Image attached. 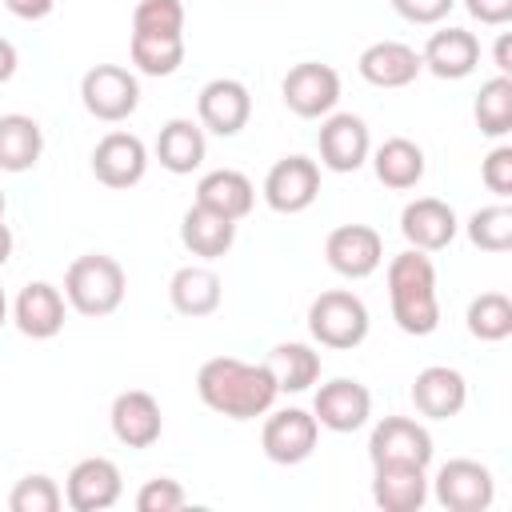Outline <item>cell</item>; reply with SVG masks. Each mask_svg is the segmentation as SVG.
<instances>
[{"instance_id": "obj_10", "label": "cell", "mask_w": 512, "mask_h": 512, "mask_svg": "<svg viewBox=\"0 0 512 512\" xmlns=\"http://www.w3.org/2000/svg\"><path fill=\"white\" fill-rule=\"evenodd\" d=\"M432 432L412 420V416H384L380 424H372L368 436V460L372 464H416L428 468L432 464Z\"/></svg>"}, {"instance_id": "obj_7", "label": "cell", "mask_w": 512, "mask_h": 512, "mask_svg": "<svg viewBox=\"0 0 512 512\" xmlns=\"http://www.w3.org/2000/svg\"><path fill=\"white\" fill-rule=\"evenodd\" d=\"M280 96H284L288 112H296L300 120H320L340 100V72L332 64H320V60H300L288 68Z\"/></svg>"}, {"instance_id": "obj_20", "label": "cell", "mask_w": 512, "mask_h": 512, "mask_svg": "<svg viewBox=\"0 0 512 512\" xmlns=\"http://www.w3.org/2000/svg\"><path fill=\"white\" fill-rule=\"evenodd\" d=\"M412 404L424 420H452L468 404V380L448 364H428L412 380Z\"/></svg>"}, {"instance_id": "obj_1", "label": "cell", "mask_w": 512, "mask_h": 512, "mask_svg": "<svg viewBox=\"0 0 512 512\" xmlns=\"http://www.w3.org/2000/svg\"><path fill=\"white\" fill-rule=\"evenodd\" d=\"M196 392H200L204 408H212L216 416H228V420H256L280 396L268 364H248L236 356L204 360L196 372Z\"/></svg>"}, {"instance_id": "obj_5", "label": "cell", "mask_w": 512, "mask_h": 512, "mask_svg": "<svg viewBox=\"0 0 512 512\" xmlns=\"http://www.w3.org/2000/svg\"><path fill=\"white\" fill-rule=\"evenodd\" d=\"M428 492L448 512H488L496 500V476L488 464L456 456L436 468V476L428 480Z\"/></svg>"}, {"instance_id": "obj_32", "label": "cell", "mask_w": 512, "mask_h": 512, "mask_svg": "<svg viewBox=\"0 0 512 512\" xmlns=\"http://www.w3.org/2000/svg\"><path fill=\"white\" fill-rule=\"evenodd\" d=\"M464 324L480 344H500L512 336V300L504 292H480L468 304Z\"/></svg>"}, {"instance_id": "obj_45", "label": "cell", "mask_w": 512, "mask_h": 512, "mask_svg": "<svg viewBox=\"0 0 512 512\" xmlns=\"http://www.w3.org/2000/svg\"><path fill=\"white\" fill-rule=\"evenodd\" d=\"M8 324V296H4V288H0V328Z\"/></svg>"}, {"instance_id": "obj_29", "label": "cell", "mask_w": 512, "mask_h": 512, "mask_svg": "<svg viewBox=\"0 0 512 512\" xmlns=\"http://www.w3.org/2000/svg\"><path fill=\"white\" fill-rule=\"evenodd\" d=\"M44 156V132L32 116L8 112L0 116V172H28Z\"/></svg>"}, {"instance_id": "obj_28", "label": "cell", "mask_w": 512, "mask_h": 512, "mask_svg": "<svg viewBox=\"0 0 512 512\" xmlns=\"http://www.w3.org/2000/svg\"><path fill=\"white\" fill-rule=\"evenodd\" d=\"M196 204H204V208H212V212H220V216H228V220H244V216L252 212V204H256V188H252V180H248L244 172H236V168H216V172L200 176V184H196Z\"/></svg>"}, {"instance_id": "obj_25", "label": "cell", "mask_w": 512, "mask_h": 512, "mask_svg": "<svg viewBox=\"0 0 512 512\" xmlns=\"http://www.w3.org/2000/svg\"><path fill=\"white\" fill-rule=\"evenodd\" d=\"M220 296H224L220 276H216L212 268H204V264H184V268H176L172 280H168V300H172V308H176L180 316H188V320L212 316V312L220 308Z\"/></svg>"}, {"instance_id": "obj_35", "label": "cell", "mask_w": 512, "mask_h": 512, "mask_svg": "<svg viewBox=\"0 0 512 512\" xmlns=\"http://www.w3.org/2000/svg\"><path fill=\"white\" fill-rule=\"evenodd\" d=\"M136 36H184V4L180 0H140L132 8Z\"/></svg>"}, {"instance_id": "obj_18", "label": "cell", "mask_w": 512, "mask_h": 512, "mask_svg": "<svg viewBox=\"0 0 512 512\" xmlns=\"http://www.w3.org/2000/svg\"><path fill=\"white\" fill-rule=\"evenodd\" d=\"M460 232V220L452 212V204L436 200V196H420L412 204H404L400 212V236L408 240V248L420 252H444Z\"/></svg>"}, {"instance_id": "obj_31", "label": "cell", "mask_w": 512, "mask_h": 512, "mask_svg": "<svg viewBox=\"0 0 512 512\" xmlns=\"http://www.w3.org/2000/svg\"><path fill=\"white\" fill-rule=\"evenodd\" d=\"M476 128L492 140H504L512 132V76H492L480 84L476 104H472Z\"/></svg>"}, {"instance_id": "obj_42", "label": "cell", "mask_w": 512, "mask_h": 512, "mask_svg": "<svg viewBox=\"0 0 512 512\" xmlns=\"http://www.w3.org/2000/svg\"><path fill=\"white\" fill-rule=\"evenodd\" d=\"M16 64H20V56H16V44L0 36V84H8V80L16 76Z\"/></svg>"}, {"instance_id": "obj_46", "label": "cell", "mask_w": 512, "mask_h": 512, "mask_svg": "<svg viewBox=\"0 0 512 512\" xmlns=\"http://www.w3.org/2000/svg\"><path fill=\"white\" fill-rule=\"evenodd\" d=\"M4 208H8V200H4V192H0V216H4Z\"/></svg>"}, {"instance_id": "obj_22", "label": "cell", "mask_w": 512, "mask_h": 512, "mask_svg": "<svg viewBox=\"0 0 512 512\" xmlns=\"http://www.w3.org/2000/svg\"><path fill=\"white\" fill-rule=\"evenodd\" d=\"M420 64L436 76V80H464L476 72L480 64V40L468 28H440L428 36Z\"/></svg>"}, {"instance_id": "obj_23", "label": "cell", "mask_w": 512, "mask_h": 512, "mask_svg": "<svg viewBox=\"0 0 512 512\" xmlns=\"http://www.w3.org/2000/svg\"><path fill=\"white\" fill-rule=\"evenodd\" d=\"M428 468L416 464H372V500L384 512H420L428 504Z\"/></svg>"}, {"instance_id": "obj_41", "label": "cell", "mask_w": 512, "mask_h": 512, "mask_svg": "<svg viewBox=\"0 0 512 512\" xmlns=\"http://www.w3.org/2000/svg\"><path fill=\"white\" fill-rule=\"evenodd\" d=\"M4 8H8L16 20H44V16H52L56 0H4Z\"/></svg>"}, {"instance_id": "obj_36", "label": "cell", "mask_w": 512, "mask_h": 512, "mask_svg": "<svg viewBox=\"0 0 512 512\" xmlns=\"http://www.w3.org/2000/svg\"><path fill=\"white\" fill-rule=\"evenodd\" d=\"M60 504H64V492L44 472H32V476L16 480V488L8 496V508L12 512H56Z\"/></svg>"}, {"instance_id": "obj_33", "label": "cell", "mask_w": 512, "mask_h": 512, "mask_svg": "<svg viewBox=\"0 0 512 512\" xmlns=\"http://www.w3.org/2000/svg\"><path fill=\"white\" fill-rule=\"evenodd\" d=\"M132 64L144 76H172L184 64V36H136L132 32Z\"/></svg>"}, {"instance_id": "obj_34", "label": "cell", "mask_w": 512, "mask_h": 512, "mask_svg": "<svg viewBox=\"0 0 512 512\" xmlns=\"http://www.w3.org/2000/svg\"><path fill=\"white\" fill-rule=\"evenodd\" d=\"M464 232L480 252H508L512 248V208L508 204H484L468 216Z\"/></svg>"}, {"instance_id": "obj_8", "label": "cell", "mask_w": 512, "mask_h": 512, "mask_svg": "<svg viewBox=\"0 0 512 512\" xmlns=\"http://www.w3.org/2000/svg\"><path fill=\"white\" fill-rule=\"evenodd\" d=\"M264 428H260V448L272 464H304L312 452H316V440H320V424L312 412L304 408H268L264 412Z\"/></svg>"}, {"instance_id": "obj_37", "label": "cell", "mask_w": 512, "mask_h": 512, "mask_svg": "<svg viewBox=\"0 0 512 512\" xmlns=\"http://www.w3.org/2000/svg\"><path fill=\"white\" fill-rule=\"evenodd\" d=\"M188 504V492L172 476H152L136 492V512H180Z\"/></svg>"}, {"instance_id": "obj_14", "label": "cell", "mask_w": 512, "mask_h": 512, "mask_svg": "<svg viewBox=\"0 0 512 512\" xmlns=\"http://www.w3.org/2000/svg\"><path fill=\"white\" fill-rule=\"evenodd\" d=\"M312 416L328 432H340V436L344 432H356L372 416V392L360 380H352V376H336V380H328V384L316 388Z\"/></svg>"}, {"instance_id": "obj_19", "label": "cell", "mask_w": 512, "mask_h": 512, "mask_svg": "<svg viewBox=\"0 0 512 512\" xmlns=\"http://www.w3.org/2000/svg\"><path fill=\"white\" fill-rule=\"evenodd\" d=\"M108 424H112V436L124 444V448H152L164 432V416H160V404L152 392L144 388H128L112 400V412H108Z\"/></svg>"}, {"instance_id": "obj_43", "label": "cell", "mask_w": 512, "mask_h": 512, "mask_svg": "<svg viewBox=\"0 0 512 512\" xmlns=\"http://www.w3.org/2000/svg\"><path fill=\"white\" fill-rule=\"evenodd\" d=\"M12 248H16V240H12V228L4 224V216H0V268L12 260Z\"/></svg>"}, {"instance_id": "obj_40", "label": "cell", "mask_w": 512, "mask_h": 512, "mask_svg": "<svg viewBox=\"0 0 512 512\" xmlns=\"http://www.w3.org/2000/svg\"><path fill=\"white\" fill-rule=\"evenodd\" d=\"M468 16L488 24V28H504L512 20V0H464Z\"/></svg>"}, {"instance_id": "obj_9", "label": "cell", "mask_w": 512, "mask_h": 512, "mask_svg": "<svg viewBox=\"0 0 512 512\" xmlns=\"http://www.w3.org/2000/svg\"><path fill=\"white\" fill-rule=\"evenodd\" d=\"M320 196V164L308 156H280L264 176V204L280 216L312 208Z\"/></svg>"}, {"instance_id": "obj_6", "label": "cell", "mask_w": 512, "mask_h": 512, "mask_svg": "<svg viewBox=\"0 0 512 512\" xmlns=\"http://www.w3.org/2000/svg\"><path fill=\"white\" fill-rule=\"evenodd\" d=\"M80 100L88 116L104 124H120L140 108V80L120 64H96L80 76Z\"/></svg>"}, {"instance_id": "obj_39", "label": "cell", "mask_w": 512, "mask_h": 512, "mask_svg": "<svg viewBox=\"0 0 512 512\" xmlns=\"http://www.w3.org/2000/svg\"><path fill=\"white\" fill-rule=\"evenodd\" d=\"M392 8H396V16H404L408 24H440L452 8H456V0H388Z\"/></svg>"}, {"instance_id": "obj_3", "label": "cell", "mask_w": 512, "mask_h": 512, "mask_svg": "<svg viewBox=\"0 0 512 512\" xmlns=\"http://www.w3.org/2000/svg\"><path fill=\"white\" fill-rule=\"evenodd\" d=\"M124 292H128V276L116 256L84 252L64 272V300L80 316H92V320L112 316L124 304Z\"/></svg>"}, {"instance_id": "obj_38", "label": "cell", "mask_w": 512, "mask_h": 512, "mask_svg": "<svg viewBox=\"0 0 512 512\" xmlns=\"http://www.w3.org/2000/svg\"><path fill=\"white\" fill-rule=\"evenodd\" d=\"M480 176H484L488 192H496L500 200H508V196H512V148H508V144H496V148L484 156Z\"/></svg>"}, {"instance_id": "obj_21", "label": "cell", "mask_w": 512, "mask_h": 512, "mask_svg": "<svg viewBox=\"0 0 512 512\" xmlns=\"http://www.w3.org/2000/svg\"><path fill=\"white\" fill-rule=\"evenodd\" d=\"M356 72L372 84V88H408L424 64H420V52L404 40H376L360 52L356 60Z\"/></svg>"}, {"instance_id": "obj_44", "label": "cell", "mask_w": 512, "mask_h": 512, "mask_svg": "<svg viewBox=\"0 0 512 512\" xmlns=\"http://www.w3.org/2000/svg\"><path fill=\"white\" fill-rule=\"evenodd\" d=\"M496 68H500V76H508V72H512V60H508V32L496 40Z\"/></svg>"}, {"instance_id": "obj_17", "label": "cell", "mask_w": 512, "mask_h": 512, "mask_svg": "<svg viewBox=\"0 0 512 512\" xmlns=\"http://www.w3.org/2000/svg\"><path fill=\"white\" fill-rule=\"evenodd\" d=\"M64 316H68V300L56 284L48 280H32L16 292L12 300V324L28 336V340H52L60 328H64Z\"/></svg>"}, {"instance_id": "obj_12", "label": "cell", "mask_w": 512, "mask_h": 512, "mask_svg": "<svg viewBox=\"0 0 512 512\" xmlns=\"http://www.w3.org/2000/svg\"><path fill=\"white\" fill-rule=\"evenodd\" d=\"M196 116H200V128L212 132V136H236L248 128L252 120V92L232 80V76H216L200 88L196 96Z\"/></svg>"}, {"instance_id": "obj_2", "label": "cell", "mask_w": 512, "mask_h": 512, "mask_svg": "<svg viewBox=\"0 0 512 512\" xmlns=\"http://www.w3.org/2000/svg\"><path fill=\"white\" fill-rule=\"evenodd\" d=\"M388 304H392L396 328L408 336H432L440 328L436 268L428 252L408 248L388 260Z\"/></svg>"}, {"instance_id": "obj_26", "label": "cell", "mask_w": 512, "mask_h": 512, "mask_svg": "<svg viewBox=\"0 0 512 512\" xmlns=\"http://www.w3.org/2000/svg\"><path fill=\"white\" fill-rule=\"evenodd\" d=\"M204 152H208V140H204V128L200 120H168L156 136V160L160 168H168L172 176H188L204 164Z\"/></svg>"}, {"instance_id": "obj_16", "label": "cell", "mask_w": 512, "mask_h": 512, "mask_svg": "<svg viewBox=\"0 0 512 512\" xmlns=\"http://www.w3.org/2000/svg\"><path fill=\"white\" fill-rule=\"evenodd\" d=\"M148 172V148L136 132H108L92 148V176L104 188H132Z\"/></svg>"}, {"instance_id": "obj_13", "label": "cell", "mask_w": 512, "mask_h": 512, "mask_svg": "<svg viewBox=\"0 0 512 512\" xmlns=\"http://www.w3.org/2000/svg\"><path fill=\"white\" fill-rule=\"evenodd\" d=\"M316 148H320V164L328 172H356L368 164L372 136L356 112H328L316 132Z\"/></svg>"}, {"instance_id": "obj_11", "label": "cell", "mask_w": 512, "mask_h": 512, "mask_svg": "<svg viewBox=\"0 0 512 512\" xmlns=\"http://www.w3.org/2000/svg\"><path fill=\"white\" fill-rule=\"evenodd\" d=\"M324 260L344 280H364L384 264V240L372 224H340L324 240Z\"/></svg>"}, {"instance_id": "obj_27", "label": "cell", "mask_w": 512, "mask_h": 512, "mask_svg": "<svg viewBox=\"0 0 512 512\" xmlns=\"http://www.w3.org/2000/svg\"><path fill=\"white\" fill-rule=\"evenodd\" d=\"M180 244L200 260H220L236 244V220H228L204 204H192L180 220Z\"/></svg>"}, {"instance_id": "obj_15", "label": "cell", "mask_w": 512, "mask_h": 512, "mask_svg": "<svg viewBox=\"0 0 512 512\" xmlns=\"http://www.w3.org/2000/svg\"><path fill=\"white\" fill-rule=\"evenodd\" d=\"M120 492H124V476L108 456L76 460L64 480V504L72 512H104L120 500Z\"/></svg>"}, {"instance_id": "obj_24", "label": "cell", "mask_w": 512, "mask_h": 512, "mask_svg": "<svg viewBox=\"0 0 512 512\" xmlns=\"http://www.w3.org/2000/svg\"><path fill=\"white\" fill-rule=\"evenodd\" d=\"M368 156H372L376 180H380L384 188H392V192L416 188V184L424 180V168H428L424 148H420L416 140H408V136H388V140H384L376 152H368Z\"/></svg>"}, {"instance_id": "obj_4", "label": "cell", "mask_w": 512, "mask_h": 512, "mask_svg": "<svg viewBox=\"0 0 512 512\" xmlns=\"http://www.w3.org/2000/svg\"><path fill=\"white\" fill-rule=\"evenodd\" d=\"M368 328H372L368 304L348 288H328L308 304V332L320 348L352 352L368 340Z\"/></svg>"}, {"instance_id": "obj_30", "label": "cell", "mask_w": 512, "mask_h": 512, "mask_svg": "<svg viewBox=\"0 0 512 512\" xmlns=\"http://www.w3.org/2000/svg\"><path fill=\"white\" fill-rule=\"evenodd\" d=\"M272 380L280 392H308L320 380V352L300 340H284L264 356Z\"/></svg>"}]
</instances>
